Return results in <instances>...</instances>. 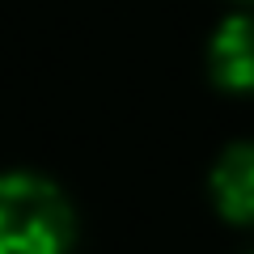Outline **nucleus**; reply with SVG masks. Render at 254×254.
I'll use <instances>...</instances> for the list:
<instances>
[{
    "instance_id": "f03ea898",
    "label": "nucleus",
    "mask_w": 254,
    "mask_h": 254,
    "mask_svg": "<svg viewBox=\"0 0 254 254\" xmlns=\"http://www.w3.org/2000/svg\"><path fill=\"white\" fill-rule=\"evenodd\" d=\"M212 76L225 89H254V17L233 13L212 34Z\"/></svg>"
},
{
    "instance_id": "f257e3e1",
    "label": "nucleus",
    "mask_w": 254,
    "mask_h": 254,
    "mask_svg": "<svg viewBox=\"0 0 254 254\" xmlns=\"http://www.w3.org/2000/svg\"><path fill=\"white\" fill-rule=\"evenodd\" d=\"M72 212L60 187L38 174L0 178V254H68Z\"/></svg>"
},
{
    "instance_id": "7ed1b4c3",
    "label": "nucleus",
    "mask_w": 254,
    "mask_h": 254,
    "mask_svg": "<svg viewBox=\"0 0 254 254\" xmlns=\"http://www.w3.org/2000/svg\"><path fill=\"white\" fill-rule=\"evenodd\" d=\"M212 190H216V203L229 220H254V140L233 144L216 161Z\"/></svg>"
}]
</instances>
